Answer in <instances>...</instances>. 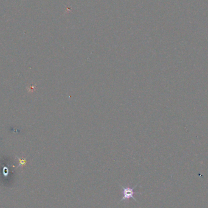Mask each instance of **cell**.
<instances>
[{
	"label": "cell",
	"instance_id": "cell-2",
	"mask_svg": "<svg viewBox=\"0 0 208 208\" xmlns=\"http://www.w3.org/2000/svg\"><path fill=\"white\" fill-rule=\"evenodd\" d=\"M17 159H18V161H19V166H22V167H23V166H26V164H27V161H26V159L25 158V159H20V158H18L17 157Z\"/></svg>",
	"mask_w": 208,
	"mask_h": 208
},
{
	"label": "cell",
	"instance_id": "cell-1",
	"mask_svg": "<svg viewBox=\"0 0 208 208\" xmlns=\"http://www.w3.org/2000/svg\"><path fill=\"white\" fill-rule=\"evenodd\" d=\"M137 186H135L134 187L131 188L130 187H123L122 186V197L121 199V201H125V200H129L130 198H133V200H136L135 198L134 197V195L136 193L134 191V189Z\"/></svg>",
	"mask_w": 208,
	"mask_h": 208
}]
</instances>
